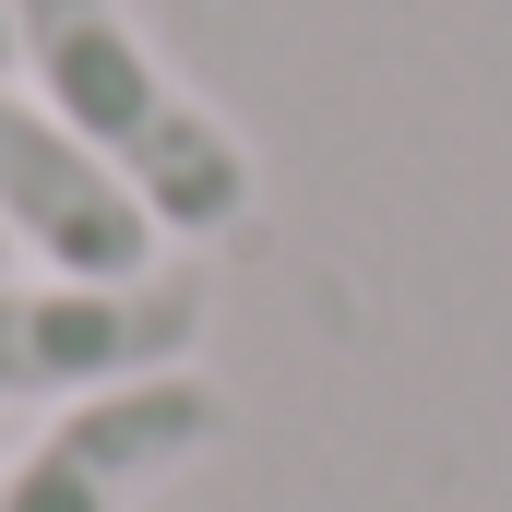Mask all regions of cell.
<instances>
[{
    "label": "cell",
    "instance_id": "4",
    "mask_svg": "<svg viewBox=\"0 0 512 512\" xmlns=\"http://www.w3.org/2000/svg\"><path fill=\"white\" fill-rule=\"evenodd\" d=\"M0 251L48 262L72 286H131L167 262L155 215L120 191V167L12 72H0Z\"/></svg>",
    "mask_w": 512,
    "mask_h": 512
},
{
    "label": "cell",
    "instance_id": "3",
    "mask_svg": "<svg viewBox=\"0 0 512 512\" xmlns=\"http://www.w3.org/2000/svg\"><path fill=\"white\" fill-rule=\"evenodd\" d=\"M203 274L155 262L131 286H72V274H0V405H72V393L179 370L203 346Z\"/></svg>",
    "mask_w": 512,
    "mask_h": 512
},
{
    "label": "cell",
    "instance_id": "1",
    "mask_svg": "<svg viewBox=\"0 0 512 512\" xmlns=\"http://www.w3.org/2000/svg\"><path fill=\"white\" fill-rule=\"evenodd\" d=\"M12 72L120 167L167 251H215L262 215V155L215 96L179 84L131 0H12Z\"/></svg>",
    "mask_w": 512,
    "mask_h": 512
},
{
    "label": "cell",
    "instance_id": "5",
    "mask_svg": "<svg viewBox=\"0 0 512 512\" xmlns=\"http://www.w3.org/2000/svg\"><path fill=\"white\" fill-rule=\"evenodd\" d=\"M0 72H12V0H0Z\"/></svg>",
    "mask_w": 512,
    "mask_h": 512
},
{
    "label": "cell",
    "instance_id": "2",
    "mask_svg": "<svg viewBox=\"0 0 512 512\" xmlns=\"http://www.w3.org/2000/svg\"><path fill=\"white\" fill-rule=\"evenodd\" d=\"M227 382L203 358L179 370H143V382H108V393H72L48 405L12 465H0V512H143L167 477H191L215 441H227Z\"/></svg>",
    "mask_w": 512,
    "mask_h": 512
}]
</instances>
